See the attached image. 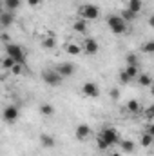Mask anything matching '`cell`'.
<instances>
[{
  "label": "cell",
  "mask_w": 154,
  "mask_h": 156,
  "mask_svg": "<svg viewBox=\"0 0 154 156\" xmlns=\"http://www.w3.org/2000/svg\"><path fill=\"white\" fill-rule=\"evenodd\" d=\"M5 56H11L16 64H26V51L18 44H13V42L5 44Z\"/></svg>",
  "instance_id": "6da1fadb"
},
{
  "label": "cell",
  "mask_w": 154,
  "mask_h": 156,
  "mask_svg": "<svg viewBox=\"0 0 154 156\" xmlns=\"http://www.w3.org/2000/svg\"><path fill=\"white\" fill-rule=\"evenodd\" d=\"M78 13H80V18L85 20V22H91V20H98L100 18V9L94 4H83L78 9Z\"/></svg>",
  "instance_id": "7a4b0ae2"
},
{
  "label": "cell",
  "mask_w": 154,
  "mask_h": 156,
  "mask_svg": "<svg viewBox=\"0 0 154 156\" xmlns=\"http://www.w3.org/2000/svg\"><path fill=\"white\" fill-rule=\"evenodd\" d=\"M107 26H109V29H111L114 35H123V33H127V24L121 20L120 15H109V16H107Z\"/></svg>",
  "instance_id": "3957f363"
},
{
  "label": "cell",
  "mask_w": 154,
  "mask_h": 156,
  "mask_svg": "<svg viewBox=\"0 0 154 156\" xmlns=\"http://www.w3.org/2000/svg\"><path fill=\"white\" fill-rule=\"evenodd\" d=\"M98 136H100V138H102L107 145H109V149H111V147H114L116 144L120 142V133L116 131L114 127H105V129H103Z\"/></svg>",
  "instance_id": "277c9868"
},
{
  "label": "cell",
  "mask_w": 154,
  "mask_h": 156,
  "mask_svg": "<svg viewBox=\"0 0 154 156\" xmlns=\"http://www.w3.org/2000/svg\"><path fill=\"white\" fill-rule=\"evenodd\" d=\"M42 80H44L47 85L56 87V85H60V83H62V80H64V78L60 76L54 69H45V71L42 73Z\"/></svg>",
  "instance_id": "5b68a950"
},
{
  "label": "cell",
  "mask_w": 154,
  "mask_h": 156,
  "mask_svg": "<svg viewBox=\"0 0 154 156\" xmlns=\"http://www.w3.org/2000/svg\"><path fill=\"white\" fill-rule=\"evenodd\" d=\"M18 116H20V111H18L16 105H5L4 111H2V120L5 123H15L18 120Z\"/></svg>",
  "instance_id": "8992f818"
},
{
  "label": "cell",
  "mask_w": 154,
  "mask_h": 156,
  "mask_svg": "<svg viewBox=\"0 0 154 156\" xmlns=\"http://www.w3.org/2000/svg\"><path fill=\"white\" fill-rule=\"evenodd\" d=\"M82 94L87 98H98L100 96V87L96 82H85L82 85Z\"/></svg>",
  "instance_id": "52a82bcc"
},
{
  "label": "cell",
  "mask_w": 154,
  "mask_h": 156,
  "mask_svg": "<svg viewBox=\"0 0 154 156\" xmlns=\"http://www.w3.org/2000/svg\"><path fill=\"white\" fill-rule=\"evenodd\" d=\"M58 75L62 78H69L75 75V71H76V67H75V64H71V62H62V64H58L56 66V69H54Z\"/></svg>",
  "instance_id": "ba28073f"
},
{
  "label": "cell",
  "mask_w": 154,
  "mask_h": 156,
  "mask_svg": "<svg viewBox=\"0 0 154 156\" xmlns=\"http://www.w3.org/2000/svg\"><path fill=\"white\" fill-rule=\"evenodd\" d=\"M82 47V51L85 53V55H96L98 53V49H100V44L96 42V38H85L83 40V44L80 45Z\"/></svg>",
  "instance_id": "9c48e42d"
},
{
  "label": "cell",
  "mask_w": 154,
  "mask_h": 156,
  "mask_svg": "<svg viewBox=\"0 0 154 156\" xmlns=\"http://www.w3.org/2000/svg\"><path fill=\"white\" fill-rule=\"evenodd\" d=\"M89 136H91V127H89V125L80 123L76 129H75V138H76V140H80V142H85Z\"/></svg>",
  "instance_id": "30bf717a"
},
{
  "label": "cell",
  "mask_w": 154,
  "mask_h": 156,
  "mask_svg": "<svg viewBox=\"0 0 154 156\" xmlns=\"http://www.w3.org/2000/svg\"><path fill=\"white\" fill-rule=\"evenodd\" d=\"M125 111H129L131 115H140V113L143 111V107H142V104H140L138 100H129V102L125 104Z\"/></svg>",
  "instance_id": "8fae6325"
},
{
  "label": "cell",
  "mask_w": 154,
  "mask_h": 156,
  "mask_svg": "<svg viewBox=\"0 0 154 156\" xmlns=\"http://www.w3.org/2000/svg\"><path fill=\"white\" fill-rule=\"evenodd\" d=\"M40 144H42V147H45V149H53L54 145H56V140L51 136V134H42L40 136Z\"/></svg>",
  "instance_id": "7c38bea8"
},
{
  "label": "cell",
  "mask_w": 154,
  "mask_h": 156,
  "mask_svg": "<svg viewBox=\"0 0 154 156\" xmlns=\"http://www.w3.org/2000/svg\"><path fill=\"white\" fill-rule=\"evenodd\" d=\"M13 22H15V15L11 11H5V13L0 15V26L9 27V26H13Z\"/></svg>",
  "instance_id": "4fadbf2b"
},
{
  "label": "cell",
  "mask_w": 154,
  "mask_h": 156,
  "mask_svg": "<svg viewBox=\"0 0 154 156\" xmlns=\"http://www.w3.org/2000/svg\"><path fill=\"white\" fill-rule=\"evenodd\" d=\"M136 80H138V83H140L142 87H151V85H152V76L147 75V73H138Z\"/></svg>",
  "instance_id": "5bb4252c"
},
{
  "label": "cell",
  "mask_w": 154,
  "mask_h": 156,
  "mask_svg": "<svg viewBox=\"0 0 154 156\" xmlns=\"http://www.w3.org/2000/svg\"><path fill=\"white\" fill-rule=\"evenodd\" d=\"M142 7H143V0H129L127 2V9L132 11V13H136V15H140Z\"/></svg>",
  "instance_id": "9a60e30c"
},
{
  "label": "cell",
  "mask_w": 154,
  "mask_h": 156,
  "mask_svg": "<svg viewBox=\"0 0 154 156\" xmlns=\"http://www.w3.org/2000/svg\"><path fill=\"white\" fill-rule=\"evenodd\" d=\"M42 47L47 49V51L54 49V47H56V38H54V35H47L45 38L42 40Z\"/></svg>",
  "instance_id": "2e32d148"
},
{
  "label": "cell",
  "mask_w": 154,
  "mask_h": 156,
  "mask_svg": "<svg viewBox=\"0 0 154 156\" xmlns=\"http://www.w3.org/2000/svg\"><path fill=\"white\" fill-rule=\"evenodd\" d=\"M73 29H75L76 33H80V35H85V33H87V22L82 20V18H76L75 24H73Z\"/></svg>",
  "instance_id": "e0dca14e"
},
{
  "label": "cell",
  "mask_w": 154,
  "mask_h": 156,
  "mask_svg": "<svg viewBox=\"0 0 154 156\" xmlns=\"http://www.w3.org/2000/svg\"><path fill=\"white\" fill-rule=\"evenodd\" d=\"M120 147H121V151H123V153H127V154L134 153V149H136L134 142H131V140H120Z\"/></svg>",
  "instance_id": "ac0fdd59"
},
{
  "label": "cell",
  "mask_w": 154,
  "mask_h": 156,
  "mask_svg": "<svg viewBox=\"0 0 154 156\" xmlns=\"http://www.w3.org/2000/svg\"><path fill=\"white\" fill-rule=\"evenodd\" d=\"M65 51H67V55H73V56H76L82 53V47L75 44V42H69V44H65Z\"/></svg>",
  "instance_id": "d6986e66"
},
{
  "label": "cell",
  "mask_w": 154,
  "mask_h": 156,
  "mask_svg": "<svg viewBox=\"0 0 154 156\" xmlns=\"http://www.w3.org/2000/svg\"><path fill=\"white\" fill-rule=\"evenodd\" d=\"M120 16H121V20H123V22L127 24V22H134L138 15H136V13H132V11H129V9L125 7V9L121 11V15H120Z\"/></svg>",
  "instance_id": "ffe728a7"
},
{
  "label": "cell",
  "mask_w": 154,
  "mask_h": 156,
  "mask_svg": "<svg viewBox=\"0 0 154 156\" xmlns=\"http://www.w3.org/2000/svg\"><path fill=\"white\" fill-rule=\"evenodd\" d=\"M4 5H5V9L7 11H16L20 5H22V0H4Z\"/></svg>",
  "instance_id": "44dd1931"
},
{
  "label": "cell",
  "mask_w": 154,
  "mask_h": 156,
  "mask_svg": "<svg viewBox=\"0 0 154 156\" xmlns=\"http://www.w3.org/2000/svg\"><path fill=\"white\" fill-rule=\"evenodd\" d=\"M123 73L127 75V78H129V80H132V78L138 76V73H140V71H138V67H136V66H125Z\"/></svg>",
  "instance_id": "7402d4cb"
},
{
  "label": "cell",
  "mask_w": 154,
  "mask_h": 156,
  "mask_svg": "<svg viewBox=\"0 0 154 156\" xmlns=\"http://www.w3.org/2000/svg\"><path fill=\"white\" fill-rule=\"evenodd\" d=\"M154 142V134L151 133H143L142 134V147H151Z\"/></svg>",
  "instance_id": "603a6c76"
},
{
  "label": "cell",
  "mask_w": 154,
  "mask_h": 156,
  "mask_svg": "<svg viewBox=\"0 0 154 156\" xmlns=\"http://www.w3.org/2000/svg\"><path fill=\"white\" fill-rule=\"evenodd\" d=\"M40 113H42L44 116H53V115H54V107H53L51 104H42V105H40Z\"/></svg>",
  "instance_id": "cb8c5ba5"
},
{
  "label": "cell",
  "mask_w": 154,
  "mask_h": 156,
  "mask_svg": "<svg viewBox=\"0 0 154 156\" xmlns=\"http://www.w3.org/2000/svg\"><path fill=\"white\" fill-rule=\"evenodd\" d=\"M125 66H140V60H138V56L134 55V53H129L127 56H125Z\"/></svg>",
  "instance_id": "d4e9b609"
},
{
  "label": "cell",
  "mask_w": 154,
  "mask_h": 156,
  "mask_svg": "<svg viewBox=\"0 0 154 156\" xmlns=\"http://www.w3.org/2000/svg\"><path fill=\"white\" fill-rule=\"evenodd\" d=\"M142 51H143V53H147V55L154 53V40H149V42H145V44L142 45Z\"/></svg>",
  "instance_id": "484cf974"
},
{
  "label": "cell",
  "mask_w": 154,
  "mask_h": 156,
  "mask_svg": "<svg viewBox=\"0 0 154 156\" xmlns=\"http://www.w3.org/2000/svg\"><path fill=\"white\" fill-rule=\"evenodd\" d=\"M15 64H16V62H15L11 56H5V58L2 60V67H4V69H9V71H11V67H13Z\"/></svg>",
  "instance_id": "4316f807"
},
{
  "label": "cell",
  "mask_w": 154,
  "mask_h": 156,
  "mask_svg": "<svg viewBox=\"0 0 154 156\" xmlns=\"http://www.w3.org/2000/svg\"><path fill=\"white\" fill-rule=\"evenodd\" d=\"M96 147H98L100 151H107V149H109V145H107V144H105L100 136H96Z\"/></svg>",
  "instance_id": "83f0119b"
},
{
  "label": "cell",
  "mask_w": 154,
  "mask_h": 156,
  "mask_svg": "<svg viewBox=\"0 0 154 156\" xmlns=\"http://www.w3.org/2000/svg\"><path fill=\"white\" fill-rule=\"evenodd\" d=\"M26 2H27V5H29V7H38V5H42V2H44V0H26Z\"/></svg>",
  "instance_id": "f1b7e54d"
},
{
  "label": "cell",
  "mask_w": 154,
  "mask_h": 156,
  "mask_svg": "<svg viewBox=\"0 0 154 156\" xmlns=\"http://www.w3.org/2000/svg\"><path fill=\"white\" fill-rule=\"evenodd\" d=\"M22 66H24V64H15V66L11 67V73H15V75L22 73Z\"/></svg>",
  "instance_id": "f546056e"
},
{
  "label": "cell",
  "mask_w": 154,
  "mask_h": 156,
  "mask_svg": "<svg viewBox=\"0 0 154 156\" xmlns=\"http://www.w3.org/2000/svg\"><path fill=\"white\" fill-rule=\"evenodd\" d=\"M152 116H154V107H147V111H145V118L151 122V120H152Z\"/></svg>",
  "instance_id": "4dcf8cb0"
},
{
  "label": "cell",
  "mask_w": 154,
  "mask_h": 156,
  "mask_svg": "<svg viewBox=\"0 0 154 156\" xmlns=\"http://www.w3.org/2000/svg\"><path fill=\"white\" fill-rule=\"evenodd\" d=\"M120 82H121V83H129V82H131V80H129V78H127V75H125V73H123V71H121V73H120Z\"/></svg>",
  "instance_id": "1f68e13d"
},
{
  "label": "cell",
  "mask_w": 154,
  "mask_h": 156,
  "mask_svg": "<svg viewBox=\"0 0 154 156\" xmlns=\"http://www.w3.org/2000/svg\"><path fill=\"white\" fill-rule=\"evenodd\" d=\"M111 96H113L114 100H118V98H120V91H118V89H113V91H111Z\"/></svg>",
  "instance_id": "d6a6232c"
},
{
  "label": "cell",
  "mask_w": 154,
  "mask_h": 156,
  "mask_svg": "<svg viewBox=\"0 0 154 156\" xmlns=\"http://www.w3.org/2000/svg\"><path fill=\"white\" fill-rule=\"evenodd\" d=\"M0 38L4 40V42H5V44H9V42H11V38H9V37H7V35H5V33H4V35H0Z\"/></svg>",
  "instance_id": "836d02e7"
},
{
  "label": "cell",
  "mask_w": 154,
  "mask_h": 156,
  "mask_svg": "<svg viewBox=\"0 0 154 156\" xmlns=\"http://www.w3.org/2000/svg\"><path fill=\"white\" fill-rule=\"evenodd\" d=\"M111 156H121L120 153H111Z\"/></svg>",
  "instance_id": "e575fe53"
}]
</instances>
